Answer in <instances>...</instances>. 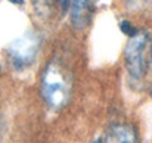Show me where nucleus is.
Here are the masks:
<instances>
[{
  "mask_svg": "<svg viewBox=\"0 0 152 143\" xmlns=\"http://www.w3.org/2000/svg\"><path fill=\"white\" fill-rule=\"evenodd\" d=\"M72 90V77L69 69L61 62L50 61L42 75V96L52 109L64 108Z\"/></svg>",
  "mask_w": 152,
  "mask_h": 143,
  "instance_id": "1",
  "label": "nucleus"
},
{
  "mask_svg": "<svg viewBox=\"0 0 152 143\" xmlns=\"http://www.w3.org/2000/svg\"><path fill=\"white\" fill-rule=\"evenodd\" d=\"M124 3L129 7H142L143 4L148 3V0H124Z\"/></svg>",
  "mask_w": 152,
  "mask_h": 143,
  "instance_id": "7",
  "label": "nucleus"
},
{
  "mask_svg": "<svg viewBox=\"0 0 152 143\" xmlns=\"http://www.w3.org/2000/svg\"><path fill=\"white\" fill-rule=\"evenodd\" d=\"M71 1L72 0H56V3L59 4V7H61V10L65 13L68 9H69V6H71Z\"/></svg>",
  "mask_w": 152,
  "mask_h": 143,
  "instance_id": "8",
  "label": "nucleus"
},
{
  "mask_svg": "<svg viewBox=\"0 0 152 143\" xmlns=\"http://www.w3.org/2000/svg\"><path fill=\"white\" fill-rule=\"evenodd\" d=\"M71 22L75 28H86L90 22V4L89 0H72L71 1Z\"/></svg>",
  "mask_w": 152,
  "mask_h": 143,
  "instance_id": "5",
  "label": "nucleus"
},
{
  "mask_svg": "<svg viewBox=\"0 0 152 143\" xmlns=\"http://www.w3.org/2000/svg\"><path fill=\"white\" fill-rule=\"evenodd\" d=\"M92 143H102V137H99V139H96V140H93Z\"/></svg>",
  "mask_w": 152,
  "mask_h": 143,
  "instance_id": "10",
  "label": "nucleus"
},
{
  "mask_svg": "<svg viewBox=\"0 0 152 143\" xmlns=\"http://www.w3.org/2000/svg\"><path fill=\"white\" fill-rule=\"evenodd\" d=\"M151 95H152V86H151Z\"/></svg>",
  "mask_w": 152,
  "mask_h": 143,
  "instance_id": "12",
  "label": "nucleus"
},
{
  "mask_svg": "<svg viewBox=\"0 0 152 143\" xmlns=\"http://www.w3.org/2000/svg\"><path fill=\"white\" fill-rule=\"evenodd\" d=\"M120 28H121V31H123L126 36H129V37L134 36V34H136V31H137V30H136V28L129 22V21H123V22L120 24Z\"/></svg>",
  "mask_w": 152,
  "mask_h": 143,
  "instance_id": "6",
  "label": "nucleus"
},
{
  "mask_svg": "<svg viewBox=\"0 0 152 143\" xmlns=\"http://www.w3.org/2000/svg\"><path fill=\"white\" fill-rule=\"evenodd\" d=\"M151 59H152V42H151Z\"/></svg>",
  "mask_w": 152,
  "mask_h": 143,
  "instance_id": "11",
  "label": "nucleus"
},
{
  "mask_svg": "<svg viewBox=\"0 0 152 143\" xmlns=\"http://www.w3.org/2000/svg\"><path fill=\"white\" fill-rule=\"evenodd\" d=\"M148 45V34L145 31H136L134 36L130 37L124 50L126 68L132 78L140 80L146 72V61L145 52Z\"/></svg>",
  "mask_w": 152,
  "mask_h": 143,
  "instance_id": "3",
  "label": "nucleus"
},
{
  "mask_svg": "<svg viewBox=\"0 0 152 143\" xmlns=\"http://www.w3.org/2000/svg\"><path fill=\"white\" fill-rule=\"evenodd\" d=\"M102 143H137V136L132 125L117 124L102 137Z\"/></svg>",
  "mask_w": 152,
  "mask_h": 143,
  "instance_id": "4",
  "label": "nucleus"
},
{
  "mask_svg": "<svg viewBox=\"0 0 152 143\" xmlns=\"http://www.w3.org/2000/svg\"><path fill=\"white\" fill-rule=\"evenodd\" d=\"M39 46L40 39L31 31L15 39L7 47V56L10 59L12 66L16 71L27 69L34 62L39 52Z\"/></svg>",
  "mask_w": 152,
  "mask_h": 143,
  "instance_id": "2",
  "label": "nucleus"
},
{
  "mask_svg": "<svg viewBox=\"0 0 152 143\" xmlns=\"http://www.w3.org/2000/svg\"><path fill=\"white\" fill-rule=\"evenodd\" d=\"M10 3H13V4H22L24 3V0H9Z\"/></svg>",
  "mask_w": 152,
  "mask_h": 143,
  "instance_id": "9",
  "label": "nucleus"
}]
</instances>
